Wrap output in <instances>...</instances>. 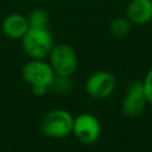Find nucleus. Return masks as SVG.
Returning <instances> with one entry per match:
<instances>
[{"mask_svg": "<svg viewBox=\"0 0 152 152\" xmlns=\"http://www.w3.org/2000/svg\"><path fill=\"white\" fill-rule=\"evenodd\" d=\"M21 40L24 51L34 59H44L53 48V38L48 28L28 27Z\"/></svg>", "mask_w": 152, "mask_h": 152, "instance_id": "f257e3e1", "label": "nucleus"}, {"mask_svg": "<svg viewBox=\"0 0 152 152\" xmlns=\"http://www.w3.org/2000/svg\"><path fill=\"white\" fill-rule=\"evenodd\" d=\"M74 118L64 109H53L46 113L42 120V132L55 139L68 137L72 132Z\"/></svg>", "mask_w": 152, "mask_h": 152, "instance_id": "f03ea898", "label": "nucleus"}, {"mask_svg": "<svg viewBox=\"0 0 152 152\" xmlns=\"http://www.w3.org/2000/svg\"><path fill=\"white\" fill-rule=\"evenodd\" d=\"M50 65L56 75L71 76L77 69V56L75 50L66 44L55 45L50 52Z\"/></svg>", "mask_w": 152, "mask_h": 152, "instance_id": "7ed1b4c3", "label": "nucleus"}, {"mask_svg": "<svg viewBox=\"0 0 152 152\" xmlns=\"http://www.w3.org/2000/svg\"><path fill=\"white\" fill-rule=\"evenodd\" d=\"M55 71L50 64L44 62L43 59H34L27 62L23 66V77L26 83L31 87L40 86L48 87L55 78Z\"/></svg>", "mask_w": 152, "mask_h": 152, "instance_id": "20e7f679", "label": "nucleus"}, {"mask_svg": "<svg viewBox=\"0 0 152 152\" xmlns=\"http://www.w3.org/2000/svg\"><path fill=\"white\" fill-rule=\"evenodd\" d=\"M74 135L86 145H91L97 141L101 134L100 121L91 114L82 113L74 119L72 132Z\"/></svg>", "mask_w": 152, "mask_h": 152, "instance_id": "39448f33", "label": "nucleus"}, {"mask_svg": "<svg viewBox=\"0 0 152 152\" xmlns=\"http://www.w3.org/2000/svg\"><path fill=\"white\" fill-rule=\"evenodd\" d=\"M115 89V77L112 72L101 70L91 74L86 82V90L93 99H107Z\"/></svg>", "mask_w": 152, "mask_h": 152, "instance_id": "423d86ee", "label": "nucleus"}, {"mask_svg": "<svg viewBox=\"0 0 152 152\" xmlns=\"http://www.w3.org/2000/svg\"><path fill=\"white\" fill-rule=\"evenodd\" d=\"M146 103H147V100L145 96L142 82L135 81L131 83L126 89L125 97L121 103V110L124 115L128 118H134L140 115L144 112Z\"/></svg>", "mask_w": 152, "mask_h": 152, "instance_id": "0eeeda50", "label": "nucleus"}, {"mask_svg": "<svg viewBox=\"0 0 152 152\" xmlns=\"http://www.w3.org/2000/svg\"><path fill=\"white\" fill-rule=\"evenodd\" d=\"M126 17L132 24L144 25L152 19V0H131Z\"/></svg>", "mask_w": 152, "mask_h": 152, "instance_id": "6e6552de", "label": "nucleus"}, {"mask_svg": "<svg viewBox=\"0 0 152 152\" xmlns=\"http://www.w3.org/2000/svg\"><path fill=\"white\" fill-rule=\"evenodd\" d=\"M28 27L27 19L21 14L7 15L2 23V31L11 39H21Z\"/></svg>", "mask_w": 152, "mask_h": 152, "instance_id": "1a4fd4ad", "label": "nucleus"}, {"mask_svg": "<svg viewBox=\"0 0 152 152\" xmlns=\"http://www.w3.org/2000/svg\"><path fill=\"white\" fill-rule=\"evenodd\" d=\"M131 21L127 17H118L109 24V32L114 38H124L131 30Z\"/></svg>", "mask_w": 152, "mask_h": 152, "instance_id": "9d476101", "label": "nucleus"}, {"mask_svg": "<svg viewBox=\"0 0 152 152\" xmlns=\"http://www.w3.org/2000/svg\"><path fill=\"white\" fill-rule=\"evenodd\" d=\"M27 21H28V26L30 27L46 28V26L49 24V15L44 10L37 8V10H33L30 13Z\"/></svg>", "mask_w": 152, "mask_h": 152, "instance_id": "9b49d317", "label": "nucleus"}, {"mask_svg": "<svg viewBox=\"0 0 152 152\" xmlns=\"http://www.w3.org/2000/svg\"><path fill=\"white\" fill-rule=\"evenodd\" d=\"M72 87L71 80L69 76H61V75H55L53 81L49 86V89L53 93L57 94H68Z\"/></svg>", "mask_w": 152, "mask_h": 152, "instance_id": "f8f14e48", "label": "nucleus"}, {"mask_svg": "<svg viewBox=\"0 0 152 152\" xmlns=\"http://www.w3.org/2000/svg\"><path fill=\"white\" fill-rule=\"evenodd\" d=\"M142 87H144V91H145L147 102L150 104H152V68L147 71L145 80L142 82Z\"/></svg>", "mask_w": 152, "mask_h": 152, "instance_id": "ddd939ff", "label": "nucleus"}, {"mask_svg": "<svg viewBox=\"0 0 152 152\" xmlns=\"http://www.w3.org/2000/svg\"><path fill=\"white\" fill-rule=\"evenodd\" d=\"M31 88H32L33 94L37 95V96H43V95H45V93L49 90L48 87H40V86H36V87H31Z\"/></svg>", "mask_w": 152, "mask_h": 152, "instance_id": "4468645a", "label": "nucleus"}]
</instances>
